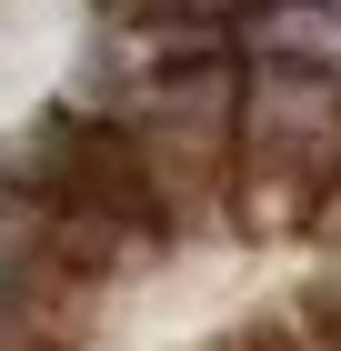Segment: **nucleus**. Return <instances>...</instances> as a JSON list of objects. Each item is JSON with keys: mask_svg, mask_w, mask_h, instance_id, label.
Returning a JSON list of instances; mask_svg holds the SVG:
<instances>
[{"mask_svg": "<svg viewBox=\"0 0 341 351\" xmlns=\"http://www.w3.org/2000/svg\"><path fill=\"white\" fill-rule=\"evenodd\" d=\"M0 191H21V201H71V211H110V221H141V231L191 241V221H181V201L161 191L151 151H141L121 121L71 110V101H51L10 151H0Z\"/></svg>", "mask_w": 341, "mask_h": 351, "instance_id": "nucleus-1", "label": "nucleus"}, {"mask_svg": "<svg viewBox=\"0 0 341 351\" xmlns=\"http://www.w3.org/2000/svg\"><path fill=\"white\" fill-rule=\"evenodd\" d=\"M231 171H251V181H291V191H311V201L341 181V51L241 60Z\"/></svg>", "mask_w": 341, "mask_h": 351, "instance_id": "nucleus-2", "label": "nucleus"}, {"mask_svg": "<svg viewBox=\"0 0 341 351\" xmlns=\"http://www.w3.org/2000/svg\"><path fill=\"white\" fill-rule=\"evenodd\" d=\"M241 60H301V51H341V0H251L231 21Z\"/></svg>", "mask_w": 341, "mask_h": 351, "instance_id": "nucleus-3", "label": "nucleus"}]
</instances>
